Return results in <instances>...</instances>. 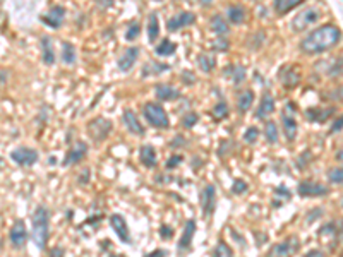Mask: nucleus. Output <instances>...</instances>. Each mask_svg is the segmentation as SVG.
Wrapping results in <instances>:
<instances>
[{
	"label": "nucleus",
	"instance_id": "obj_1",
	"mask_svg": "<svg viewBox=\"0 0 343 257\" xmlns=\"http://www.w3.org/2000/svg\"><path fill=\"white\" fill-rule=\"evenodd\" d=\"M341 40V29L336 24L326 22V24L319 26L311 31L309 34H305L299 43V50L304 55H319L331 48H335L340 45Z\"/></svg>",
	"mask_w": 343,
	"mask_h": 257
},
{
	"label": "nucleus",
	"instance_id": "obj_2",
	"mask_svg": "<svg viewBox=\"0 0 343 257\" xmlns=\"http://www.w3.org/2000/svg\"><path fill=\"white\" fill-rule=\"evenodd\" d=\"M31 238L40 250L47 249L50 238V211L45 206H38L31 216Z\"/></svg>",
	"mask_w": 343,
	"mask_h": 257
},
{
	"label": "nucleus",
	"instance_id": "obj_3",
	"mask_svg": "<svg viewBox=\"0 0 343 257\" xmlns=\"http://www.w3.org/2000/svg\"><path fill=\"white\" fill-rule=\"evenodd\" d=\"M143 115L144 120L155 129L160 130H168L170 129V119L168 114L165 112V108L156 101H148L143 105Z\"/></svg>",
	"mask_w": 343,
	"mask_h": 257
},
{
	"label": "nucleus",
	"instance_id": "obj_4",
	"mask_svg": "<svg viewBox=\"0 0 343 257\" xmlns=\"http://www.w3.org/2000/svg\"><path fill=\"white\" fill-rule=\"evenodd\" d=\"M323 12L319 11L318 7H305L292 19L290 22V28L293 33H302V31L309 29L311 26H314L316 22L321 19Z\"/></svg>",
	"mask_w": 343,
	"mask_h": 257
},
{
	"label": "nucleus",
	"instance_id": "obj_5",
	"mask_svg": "<svg viewBox=\"0 0 343 257\" xmlns=\"http://www.w3.org/2000/svg\"><path fill=\"white\" fill-rule=\"evenodd\" d=\"M297 114V105L292 101H288L285 108L282 110V125H283V134H285V139L288 142H293L299 134V124H297L295 119Z\"/></svg>",
	"mask_w": 343,
	"mask_h": 257
},
{
	"label": "nucleus",
	"instance_id": "obj_6",
	"mask_svg": "<svg viewBox=\"0 0 343 257\" xmlns=\"http://www.w3.org/2000/svg\"><path fill=\"white\" fill-rule=\"evenodd\" d=\"M112 129H114V124H112V120L105 119V117H94V119L89 120L88 125H86L89 137L96 144L105 141V139L110 136Z\"/></svg>",
	"mask_w": 343,
	"mask_h": 257
},
{
	"label": "nucleus",
	"instance_id": "obj_7",
	"mask_svg": "<svg viewBox=\"0 0 343 257\" xmlns=\"http://www.w3.org/2000/svg\"><path fill=\"white\" fill-rule=\"evenodd\" d=\"M196 230H197L196 219L194 218L187 219L186 225H184L182 235H180L179 242H177V255L179 257L189 255L192 252V240H194V235H196Z\"/></svg>",
	"mask_w": 343,
	"mask_h": 257
},
{
	"label": "nucleus",
	"instance_id": "obj_8",
	"mask_svg": "<svg viewBox=\"0 0 343 257\" xmlns=\"http://www.w3.org/2000/svg\"><path fill=\"white\" fill-rule=\"evenodd\" d=\"M300 249V240L299 237L290 235L287 237L283 242H278L269 249V252L266 254V257H292L295 255Z\"/></svg>",
	"mask_w": 343,
	"mask_h": 257
},
{
	"label": "nucleus",
	"instance_id": "obj_9",
	"mask_svg": "<svg viewBox=\"0 0 343 257\" xmlns=\"http://www.w3.org/2000/svg\"><path fill=\"white\" fill-rule=\"evenodd\" d=\"M88 151H89V146L88 142L81 141V139H78V141H74L71 144V148L67 150L64 160H62V166L64 168H67V166H74V165H79L81 161L84 160L86 156H88Z\"/></svg>",
	"mask_w": 343,
	"mask_h": 257
},
{
	"label": "nucleus",
	"instance_id": "obj_10",
	"mask_svg": "<svg viewBox=\"0 0 343 257\" xmlns=\"http://www.w3.org/2000/svg\"><path fill=\"white\" fill-rule=\"evenodd\" d=\"M278 81L282 83L283 88L287 89H295L297 86L300 84L302 81V74L299 70V65L295 64H285L278 69Z\"/></svg>",
	"mask_w": 343,
	"mask_h": 257
},
{
	"label": "nucleus",
	"instance_id": "obj_11",
	"mask_svg": "<svg viewBox=\"0 0 343 257\" xmlns=\"http://www.w3.org/2000/svg\"><path fill=\"white\" fill-rule=\"evenodd\" d=\"M329 187L316 180H300L297 186V194L300 197H326L329 196Z\"/></svg>",
	"mask_w": 343,
	"mask_h": 257
},
{
	"label": "nucleus",
	"instance_id": "obj_12",
	"mask_svg": "<svg viewBox=\"0 0 343 257\" xmlns=\"http://www.w3.org/2000/svg\"><path fill=\"white\" fill-rule=\"evenodd\" d=\"M65 16H67V9L64 6H53L45 12L43 16H40V21L43 22L45 26H48L50 29H60L62 24L65 22Z\"/></svg>",
	"mask_w": 343,
	"mask_h": 257
},
{
	"label": "nucleus",
	"instance_id": "obj_13",
	"mask_svg": "<svg viewBox=\"0 0 343 257\" xmlns=\"http://www.w3.org/2000/svg\"><path fill=\"white\" fill-rule=\"evenodd\" d=\"M196 21H197V16L194 14V12L182 11V12H179V14H175L166 19V31H168V33H177V31L186 28V26L196 24Z\"/></svg>",
	"mask_w": 343,
	"mask_h": 257
},
{
	"label": "nucleus",
	"instance_id": "obj_14",
	"mask_svg": "<svg viewBox=\"0 0 343 257\" xmlns=\"http://www.w3.org/2000/svg\"><path fill=\"white\" fill-rule=\"evenodd\" d=\"M11 160L14 161V163L19 165V166H33L35 163H38L40 153L36 151V150H33V148L21 146V148H16V150H12Z\"/></svg>",
	"mask_w": 343,
	"mask_h": 257
},
{
	"label": "nucleus",
	"instance_id": "obj_15",
	"mask_svg": "<svg viewBox=\"0 0 343 257\" xmlns=\"http://www.w3.org/2000/svg\"><path fill=\"white\" fill-rule=\"evenodd\" d=\"M199 206L202 211V216L204 218H210L211 214L215 213L216 207V187L213 183H208L204 186V189L199 194Z\"/></svg>",
	"mask_w": 343,
	"mask_h": 257
},
{
	"label": "nucleus",
	"instance_id": "obj_16",
	"mask_svg": "<svg viewBox=\"0 0 343 257\" xmlns=\"http://www.w3.org/2000/svg\"><path fill=\"white\" fill-rule=\"evenodd\" d=\"M9 240H11L12 247H14L16 250H22L26 247V242H28V228H26V223L22 222V219H16L14 225L11 227Z\"/></svg>",
	"mask_w": 343,
	"mask_h": 257
},
{
	"label": "nucleus",
	"instance_id": "obj_17",
	"mask_svg": "<svg viewBox=\"0 0 343 257\" xmlns=\"http://www.w3.org/2000/svg\"><path fill=\"white\" fill-rule=\"evenodd\" d=\"M110 227L115 232L117 238H119L122 243H125V245H130V243H132V237H130V228H129V225H127V222H125L124 216L119 214V213L112 214L110 216Z\"/></svg>",
	"mask_w": 343,
	"mask_h": 257
},
{
	"label": "nucleus",
	"instance_id": "obj_18",
	"mask_svg": "<svg viewBox=\"0 0 343 257\" xmlns=\"http://www.w3.org/2000/svg\"><path fill=\"white\" fill-rule=\"evenodd\" d=\"M122 122H124L127 132L134 134V136H144V134H146V129H144V125L141 124V120L138 119L136 112H134L132 108H125V110L122 112Z\"/></svg>",
	"mask_w": 343,
	"mask_h": 257
},
{
	"label": "nucleus",
	"instance_id": "obj_19",
	"mask_svg": "<svg viewBox=\"0 0 343 257\" xmlns=\"http://www.w3.org/2000/svg\"><path fill=\"white\" fill-rule=\"evenodd\" d=\"M275 110H277V101H275L273 94L269 91H264L259 105H257V108L254 110V119L256 120H266L269 115L275 114Z\"/></svg>",
	"mask_w": 343,
	"mask_h": 257
},
{
	"label": "nucleus",
	"instance_id": "obj_20",
	"mask_svg": "<svg viewBox=\"0 0 343 257\" xmlns=\"http://www.w3.org/2000/svg\"><path fill=\"white\" fill-rule=\"evenodd\" d=\"M139 53H141L139 47L125 48V50L122 52V55L117 58V67H119V70L124 72V74H125V72H129L134 65H136V62L139 58Z\"/></svg>",
	"mask_w": 343,
	"mask_h": 257
},
{
	"label": "nucleus",
	"instance_id": "obj_21",
	"mask_svg": "<svg viewBox=\"0 0 343 257\" xmlns=\"http://www.w3.org/2000/svg\"><path fill=\"white\" fill-rule=\"evenodd\" d=\"M333 114H335V108L333 106H329V108L311 106V108H305L304 117H305V120L311 122V124H324V122H328L331 119Z\"/></svg>",
	"mask_w": 343,
	"mask_h": 257
},
{
	"label": "nucleus",
	"instance_id": "obj_22",
	"mask_svg": "<svg viewBox=\"0 0 343 257\" xmlns=\"http://www.w3.org/2000/svg\"><path fill=\"white\" fill-rule=\"evenodd\" d=\"M40 48H42V60H43V64L48 65V67L55 65L57 55H55V48H53L52 36L43 34L42 38H40Z\"/></svg>",
	"mask_w": 343,
	"mask_h": 257
},
{
	"label": "nucleus",
	"instance_id": "obj_23",
	"mask_svg": "<svg viewBox=\"0 0 343 257\" xmlns=\"http://www.w3.org/2000/svg\"><path fill=\"white\" fill-rule=\"evenodd\" d=\"M172 69L170 64H165V62H158V60H148L146 64L143 65L141 69V78L148 79V78H156V76H161L165 72H168Z\"/></svg>",
	"mask_w": 343,
	"mask_h": 257
},
{
	"label": "nucleus",
	"instance_id": "obj_24",
	"mask_svg": "<svg viewBox=\"0 0 343 257\" xmlns=\"http://www.w3.org/2000/svg\"><path fill=\"white\" fill-rule=\"evenodd\" d=\"M223 78L232 81L233 86H241L247 79V70L241 64H228L223 67Z\"/></svg>",
	"mask_w": 343,
	"mask_h": 257
},
{
	"label": "nucleus",
	"instance_id": "obj_25",
	"mask_svg": "<svg viewBox=\"0 0 343 257\" xmlns=\"http://www.w3.org/2000/svg\"><path fill=\"white\" fill-rule=\"evenodd\" d=\"M155 98H158V101H175L180 100L182 94L177 88L166 84V83H160L155 86Z\"/></svg>",
	"mask_w": 343,
	"mask_h": 257
},
{
	"label": "nucleus",
	"instance_id": "obj_26",
	"mask_svg": "<svg viewBox=\"0 0 343 257\" xmlns=\"http://www.w3.org/2000/svg\"><path fill=\"white\" fill-rule=\"evenodd\" d=\"M139 161L143 163V166L146 168H156L158 166V156H156V150L151 146V144H143L139 148Z\"/></svg>",
	"mask_w": 343,
	"mask_h": 257
},
{
	"label": "nucleus",
	"instance_id": "obj_27",
	"mask_svg": "<svg viewBox=\"0 0 343 257\" xmlns=\"http://www.w3.org/2000/svg\"><path fill=\"white\" fill-rule=\"evenodd\" d=\"M340 233H341L340 223L338 222H328L319 228L318 235L321 238H328V240H331V245H335V243L340 240Z\"/></svg>",
	"mask_w": 343,
	"mask_h": 257
},
{
	"label": "nucleus",
	"instance_id": "obj_28",
	"mask_svg": "<svg viewBox=\"0 0 343 257\" xmlns=\"http://www.w3.org/2000/svg\"><path fill=\"white\" fill-rule=\"evenodd\" d=\"M196 65L202 74H211L218 65V58L215 57V53H199L196 58Z\"/></svg>",
	"mask_w": 343,
	"mask_h": 257
},
{
	"label": "nucleus",
	"instance_id": "obj_29",
	"mask_svg": "<svg viewBox=\"0 0 343 257\" xmlns=\"http://www.w3.org/2000/svg\"><path fill=\"white\" fill-rule=\"evenodd\" d=\"M60 62L64 65H74L78 62V50L71 42H62L60 45Z\"/></svg>",
	"mask_w": 343,
	"mask_h": 257
},
{
	"label": "nucleus",
	"instance_id": "obj_30",
	"mask_svg": "<svg viewBox=\"0 0 343 257\" xmlns=\"http://www.w3.org/2000/svg\"><path fill=\"white\" fill-rule=\"evenodd\" d=\"M210 28H211V31L218 36V38H225L228 33H230V26H228V22H227V19L222 16V14H215L213 17L210 19Z\"/></svg>",
	"mask_w": 343,
	"mask_h": 257
},
{
	"label": "nucleus",
	"instance_id": "obj_31",
	"mask_svg": "<svg viewBox=\"0 0 343 257\" xmlns=\"http://www.w3.org/2000/svg\"><path fill=\"white\" fill-rule=\"evenodd\" d=\"M254 98H256V94H254L252 89H244V91L237 96V110H238V114L244 115L246 112H249L251 106H252V103H254Z\"/></svg>",
	"mask_w": 343,
	"mask_h": 257
},
{
	"label": "nucleus",
	"instance_id": "obj_32",
	"mask_svg": "<svg viewBox=\"0 0 343 257\" xmlns=\"http://www.w3.org/2000/svg\"><path fill=\"white\" fill-rule=\"evenodd\" d=\"M227 19H228V22H232V24H237V26L244 24L246 19H247L246 7H242V6H230L227 9Z\"/></svg>",
	"mask_w": 343,
	"mask_h": 257
},
{
	"label": "nucleus",
	"instance_id": "obj_33",
	"mask_svg": "<svg viewBox=\"0 0 343 257\" xmlns=\"http://www.w3.org/2000/svg\"><path fill=\"white\" fill-rule=\"evenodd\" d=\"M299 6H302V0H275L273 11L277 12L278 16H285Z\"/></svg>",
	"mask_w": 343,
	"mask_h": 257
},
{
	"label": "nucleus",
	"instance_id": "obj_34",
	"mask_svg": "<svg viewBox=\"0 0 343 257\" xmlns=\"http://www.w3.org/2000/svg\"><path fill=\"white\" fill-rule=\"evenodd\" d=\"M264 43H266V33H264V29L254 31L252 34H249V38H247V42H246L247 48H249L251 52H259L261 48L264 47Z\"/></svg>",
	"mask_w": 343,
	"mask_h": 257
},
{
	"label": "nucleus",
	"instance_id": "obj_35",
	"mask_svg": "<svg viewBox=\"0 0 343 257\" xmlns=\"http://www.w3.org/2000/svg\"><path fill=\"white\" fill-rule=\"evenodd\" d=\"M160 19H158V14L156 12H151L150 16H148V26H146V33H148V40H150V43H155L158 40V36H160Z\"/></svg>",
	"mask_w": 343,
	"mask_h": 257
},
{
	"label": "nucleus",
	"instance_id": "obj_36",
	"mask_svg": "<svg viewBox=\"0 0 343 257\" xmlns=\"http://www.w3.org/2000/svg\"><path fill=\"white\" fill-rule=\"evenodd\" d=\"M179 45L175 42H172L170 38H163L161 40V43H158L155 47V55L158 57H170L174 55L175 52H177Z\"/></svg>",
	"mask_w": 343,
	"mask_h": 257
},
{
	"label": "nucleus",
	"instance_id": "obj_37",
	"mask_svg": "<svg viewBox=\"0 0 343 257\" xmlns=\"http://www.w3.org/2000/svg\"><path fill=\"white\" fill-rule=\"evenodd\" d=\"M264 139L266 142L269 144V146H275V144H278L280 141V130H278V125L275 120H268L264 124Z\"/></svg>",
	"mask_w": 343,
	"mask_h": 257
},
{
	"label": "nucleus",
	"instance_id": "obj_38",
	"mask_svg": "<svg viewBox=\"0 0 343 257\" xmlns=\"http://www.w3.org/2000/svg\"><path fill=\"white\" fill-rule=\"evenodd\" d=\"M210 115H211V119L216 120V122H222L225 119H228V117H230V105L227 101H223V100L218 101L210 110Z\"/></svg>",
	"mask_w": 343,
	"mask_h": 257
},
{
	"label": "nucleus",
	"instance_id": "obj_39",
	"mask_svg": "<svg viewBox=\"0 0 343 257\" xmlns=\"http://www.w3.org/2000/svg\"><path fill=\"white\" fill-rule=\"evenodd\" d=\"M290 199H292V191L290 189H287L285 186H278L273 191V207L283 206Z\"/></svg>",
	"mask_w": 343,
	"mask_h": 257
},
{
	"label": "nucleus",
	"instance_id": "obj_40",
	"mask_svg": "<svg viewBox=\"0 0 343 257\" xmlns=\"http://www.w3.org/2000/svg\"><path fill=\"white\" fill-rule=\"evenodd\" d=\"M211 257H235V254H233L232 247H230L223 238H220V240L216 242L213 252H211Z\"/></svg>",
	"mask_w": 343,
	"mask_h": 257
},
{
	"label": "nucleus",
	"instance_id": "obj_41",
	"mask_svg": "<svg viewBox=\"0 0 343 257\" xmlns=\"http://www.w3.org/2000/svg\"><path fill=\"white\" fill-rule=\"evenodd\" d=\"M314 160V156H313V151L311 150H305V151H302L299 156L295 158V161H293V163H295V166H297V170H305L307 168V166L311 165V161Z\"/></svg>",
	"mask_w": 343,
	"mask_h": 257
},
{
	"label": "nucleus",
	"instance_id": "obj_42",
	"mask_svg": "<svg viewBox=\"0 0 343 257\" xmlns=\"http://www.w3.org/2000/svg\"><path fill=\"white\" fill-rule=\"evenodd\" d=\"M326 177H328V182L333 183V186H341V182H343L341 166H333V168H329Z\"/></svg>",
	"mask_w": 343,
	"mask_h": 257
},
{
	"label": "nucleus",
	"instance_id": "obj_43",
	"mask_svg": "<svg viewBox=\"0 0 343 257\" xmlns=\"http://www.w3.org/2000/svg\"><path fill=\"white\" fill-rule=\"evenodd\" d=\"M197 122H199V115H197L196 112H186V115L180 119V125H182L184 129L191 130L194 125H197Z\"/></svg>",
	"mask_w": 343,
	"mask_h": 257
},
{
	"label": "nucleus",
	"instance_id": "obj_44",
	"mask_svg": "<svg viewBox=\"0 0 343 257\" xmlns=\"http://www.w3.org/2000/svg\"><path fill=\"white\" fill-rule=\"evenodd\" d=\"M259 134H261L259 127H256V125H251V127L246 129V132H244L242 139H244V142H246V144H251V146H252V144L257 142V139H259Z\"/></svg>",
	"mask_w": 343,
	"mask_h": 257
},
{
	"label": "nucleus",
	"instance_id": "obj_45",
	"mask_svg": "<svg viewBox=\"0 0 343 257\" xmlns=\"http://www.w3.org/2000/svg\"><path fill=\"white\" fill-rule=\"evenodd\" d=\"M247 191H249V183L242 178H235L232 187H230V192H232L233 196H242V194H246Z\"/></svg>",
	"mask_w": 343,
	"mask_h": 257
},
{
	"label": "nucleus",
	"instance_id": "obj_46",
	"mask_svg": "<svg viewBox=\"0 0 343 257\" xmlns=\"http://www.w3.org/2000/svg\"><path fill=\"white\" fill-rule=\"evenodd\" d=\"M139 34H141V24H139L138 21L130 22L127 31H125V40H127V42H134V40L139 38Z\"/></svg>",
	"mask_w": 343,
	"mask_h": 257
},
{
	"label": "nucleus",
	"instance_id": "obj_47",
	"mask_svg": "<svg viewBox=\"0 0 343 257\" xmlns=\"http://www.w3.org/2000/svg\"><path fill=\"white\" fill-rule=\"evenodd\" d=\"M182 163H184V156L182 155H172L168 160H166L165 170L166 171H174V170H177Z\"/></svg>",
	"mask_w": 343,
	"mask_h": 257
},
{
	"label": "nucleus",
	"instance_id": "obj_48",
	"mask_svg": "<svg viewBox=\"0 0 343 257\" xmlns=\"http://www.w3.org/2000/svg\"><path fill=\"white\" fill-rule=\"evenodd\" d=\"M211 48H213V52H220V53H225L230 50V42L227 38H216L213 43H211Z\"/></svg>",
	"mask_w": 343,
	"mask_h": 257
},
{
	"label": "nucleus",
	"instance_id": "obj_49",
	"mask_svg": "<svg viewBox=\"0 0 343 257\" xmlns=\"http://www.w3.org/2000/svg\"><path fill=\"white\" fill-rule=\"evenodd\" d=\"M340 74H341V57H338L333 60V65L328 69L326 76L328 78H340Z\"/></svg>",
	"mask_w": 343,
	"mask_h": 257
},
{
	"label": "nucleus",
	"instance_id": "obj_50",
	"mask_svg": "<svg viewBox=\"0 0 343 257\" xmlns=\"http://www.w3.org/2000/svg\"><path fill=\"white\" fill-rule=\"evenodd\" d=\"M168 146L172 148V150H179V148H186V146H189V141L182 136V134H177V136H175V137L168 142Z\"/></svg>",
	"mask_w": 343,
	"mask_h": 257
},
{
	"label": "nucleus",
	"instance_id": "obj_51",
	"mask_svg": "<svg viewBox=\"0 0 343 257\" xmlns=\"http://www.w3.org/2000/svg\"><path fill=\"white\" fill-rule=\"evenodd\" d=\"M174 235H175L174 227H170V225H166V223H163L160 227V237H161V240H172V238H174Z\"/></svg>",
	"mask_w": 343,
	"mask_h": 257
},
{
	"label": "nucleus",
	"instance_id": "obj_52",
	"mask_svg": "<svg viewBox=\"0 0 343 257\" xmlns=\"http://www.w3.org/2000/svg\"><path fill=\"white\" fill-rule=\"evenodd\" d=\"M323 214H324V211H323V209H319V207H314V209L307 214V218H305V223H307V225H313V223L316 222V218H319V216H323Z\"/></svg>",
	"mask_w": 343,
	"mask_h": 257
},
{
	"label": "nucleus",
	"instance_id": "obj_53",
	"mask_svg": "<svg viewBox=\"0 0 343 257\" xmlns=\"http://www.w3.org/2000/svg\"><path fill=\"white\" fill-rule=\"evenodd\" d=\"M180 79L186 83V86H194V84H196V76H194L191 70H184L182 76H180Z\"/></svg>",
	"mask_w": 343,
	"mask_h": 257
},
{
	"label": "nucleus",
	"instance_id": "obj_54",
	"mask_svg": "<svg viewBox=\"0 0 343 257\" xmlns=\"http://www.w3.org/2000/svg\"><path fill=\"white\" fill-rule=\"evenodd\" d=\"M89 180H91V170H89V168H84L83 171H81L79 177H78L79 186H86V183H89Z\"/></svg>",
	"mask_w": 343,
	"mask_h": 257
},
{
	"label": "nucleus",
	"instance_id": "obj_55",
	"mask_svg": "<svg viewBox=\"0 0 343 257\" xmlns=\"http://www.w3.org/2000/svg\"><path fill=\"white\" fill-rule=\"evenodd\" d=\"M48 257H65V249L64 247H52L48 250Z\"/></svg>",
	"mask_w": 343,
	"mask_h": 257
},
{
	"label": "nucleus",
	"instance_id": "obj_56",
	"mask_svg": "<svg viewBox=\"0 0 343 257\" xmlns=\"http://www.w3.org/2000/svg\"><path fill=\"white\" fill-rule=\"evenodd\" d=\"M341 124H343V119H341V117H336V120L333 122V127L329 129V134L341 132Z\"/></svg>",
	"mask_w": 343,
	"mask_h": 257
},
{
	"label": "nucleus",
	"instance_id": "obj_57",
	"mask_svg": "<svg viewBox=\"0 0 343 257\" xmlns=\"http://www.w3.org/2000/svg\"><path fill=\"white\" fill-rule=\"evenodd\" d=\"M202 165H204V160H202V158H199V156H194V158H192L191 166H192V170H194V171L201 170V168H202Z\"/></svg>",
	"mask_w": 343,
	"mask_h": 257
},
{
	"label": "nucleus",
	"instance_id": "obj_58",
	"mask_svg": "<svg viewBox=\"0 0 343 257\" xmlns=\"http://www.w3.org/2000/svg\"><path fill=\"white\" fill-rule=\"evenodd\" d=\"M166 255H168V252L165 249H156V250L150 252V254H146L144 257H166Z\"/></svg>",
	"mask_w": 343,
	"mask_h": 257
},
{
	"label": "nucleus",
	"instance_id": "obj_59",
	"mask_svg": "<svg viewBox=\"0 0 343 257\" xmlns=\"http://www.w3.org/2000/svg\"><path fill=\"white\" fill-rule=\"evenodd\" d=\"M304 257H324V252H323V250L314 249V250H311L309 254H305Z\"/></svg>",
	"mask_w": 343,
	"mask_h": 257
},
{
	"label": "nucleus",
	"instance_id": "obj_60",
	"mask_svg": "<svg viewBox=\"0 0 343 257\" xmlns=\"http://www.w3.org/2000/svg\"><path fill=\"white\" fill-rule=\"evenodd\" d=\"M7 78H9V72H7V70H4V69H0V84L6 83Z\"/></svg>",
	"mask_w": 343,
	"mask_h": 257
},
{
	"label": "nucleus",
	"instance_id": "obj_61",
	"mask_svg": "<svg viewBox=\"0 0 343 257\" xmlns=\"http://www.w3.org/2000/svg\"><path fill=\"white\" fill-rule=\"evenodd\" d=\"M335 158H336V160H338V163H341V150H338V151H336Z\"/></svg>",
	"mask_w": 343,
	"mask_h": 257
},
{
	"label": "nucleus",
	"instance_id": "obj_62",
	"mask_svg": "<svg viewBox=\"0 0 343 257\" xmlns=\"http://www.w3.org/2000/svg\"><path fill=\"white\" fill-rule=\"evenodd\" d=\"M48 163H50V165H57V158L55 156H50V158H48Z\"/></svg>",
	"mask_w": 343,
	"mask_h": 257
},
{
	"label": "nucleus",
	"instance_id": "obj_63",
	"mask_svg": "<svg viewBox=\"0 0 343 257\" xmlns=\"http://www.w3.org/2000/svg\"><path fill=\"white\" fill-rule=\"evenodd\" d=\"M110 257H122V255H119V254H114V255H110Z\"/></svg>",
	"mask_w": 343,
	"mask_h": 257
},
{
	"label": "nucleus",
	"instance_id": "obj_64",
	"mask_svg": "<svg viewBox=\"0 0 343 257\" xmlns=\"http://www.w3.org/2000/svg\"><path fill=\"white\" fill-rule=\"evenodd\" d=\"M0 166H2V160H0Z\"/></svg>",
	"mask_w": 343,
	"mask_h": 257
}]
</instances>
